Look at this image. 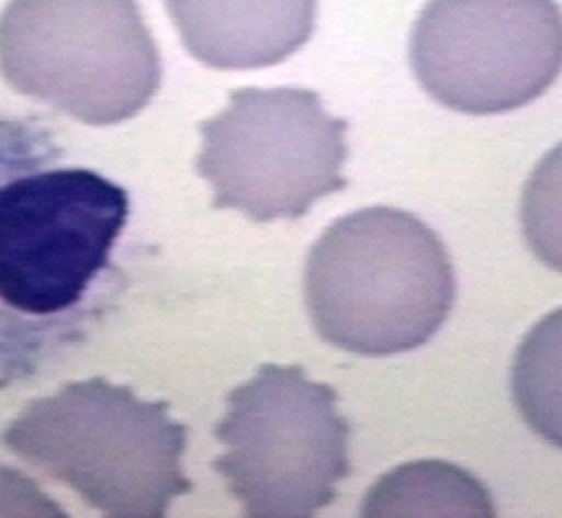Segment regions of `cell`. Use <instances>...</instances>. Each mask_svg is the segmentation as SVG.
Returning <instances> with one entry per match:
<instances>
[{"label":"cell","instance_id":"cell-1","mask_svg":"<svg viewBox=\"0 0 562 518\" xmlns=\"http://www.w3.org/2000/svg\"><path fill=\"white\" fill-rule=\"evenodd\" d=\"M454 269L436 230L397 207L338 218L313 244L305 303L317 335L370 358L425 346L449 319Z\"/></svg>","mask_w":562,"mask_h":518},{"label":"cell","instance_id":"cell-2","mask_svg":"<svg viewBox=\"0 0 562 518\" xmlns=\"http://www.w3.org/2000/svg\"><path fill=\"white\" fill-rule=\"evenodd\" d=\"M4 447L113 518L166 517L191 493L187 428L166 403L140 401L102 376L36 398L2 433Z\"/></svg>","mask_w":562,"mask_h":518},{"label":"cell","instance_id":"cell-3","mask_svg":"<svg viewBox=\"0 0 562 518\" xmlns=\"http://www.w3.org/2000/svg\"><path fill=\"white\" fill-rule=\"evenodd\" d=\"M0 75L64 115L114 125L157 93L161 58L136 0H11Z\"/></svg>","mask_w":562,"mask_h":518},{"label":"cell","instance_id":"cell-4","mask_svg":"<svg viewBox=\"0 0 562 518\" xmlns=\"http://www.w3.org/2000/svg\"><path fill=\"white\" fill-rule=\"evenodd\" d=\"M337 392L301 367L265 364L226 398L214 461L252 518H307L330 506L349 476V421Z\"/></svg>","mask_w":562,"mask_h":518},{"label":"cell","instance_id":"cell-5","mask_svg":"<svg viewBox=\"0 0 562 518\" xmlns=\"http://www.w3.org/2000/svg\"><path fill=\"white\" fill-rule=\"evenodd\" d=\"M347 127L311 89H235L225 111L199 125L195 170L216 210H239L256 223L296 221L347 187Z\"/></svg>","mask_w":562,"mask_h":518},{"label":"cell","instance_id":"cell-6","mask_svg":"<svg viewBox=\"0 0 562 518\" xmlns=\"http://www.w3.org/2000/svg\"><path fill=\"white\" fill-rule=\"evenodd\" d=\"M127 193L100 173L57 168L0 184V305L18 317H59L109 267L127 223Z\"/></svg>","mask_w":562,"mask_h":518},{"label":"cell","instance_id":"cell-7","mask_svg":"<svg viewBox=\"0 0 562 518\" xmlns=\"http://www.w3.org/2000/svg\"><path fill=\"white\" fill-rule=\"evenodd\" d=\"M419 86L465 115H502L541 98L562 72L557 0H427L413 34Z\"/></svg>","mask_w":562,"mask_h":518},{"label":"cell","instance_id":"cell-8","mask_svg":"<svg viewBox=\"0 0 562 518\" xmlns=\"http://www.w3.org/2000/svg\"><path fill=\"white\" fill-rule=\"evenodd\" d=\"M193 58L218 70L276 66L315 30L317 0H166Z\"/></svg>","mask_w":562,"mask_h":518},{"label":"cell","instance_id":"cell-9","mask_svg":"<svg viewBox=\"0 0 562 518\" xmlns=\"http://www.w3.org/2000/svg\"><path fill=\"white\" fill-rule=\"evenodd\" d=\"M364 517H493L495 504L479 481L445 461H417L385 474L362 506Z\"/></svg>","mask_w":562,"mask_h":518},{"label":"cell","instance_id":"cell-10","mask_svg":"<svg viewBox=\"0 0 562 518\" xmlns=\"http://www.w3.org/2000/svg\"><path fill=\"white\" fill-rule=\"evenodd\" d=\"M512 396L527 426L562 449V307L539 319L516 349Z\"/></svg>","mask_w":562,"mask_h":518},{"label":"cell","instance_id":"cell-11","mask_svg":"<svg viewBox=\"0 0 562 518\" xmlns=\"http://www.w3.org/2000/svg\"><path fill=\"white\" fill-rule=\"evenodd\" d=\"M520 227L535 257L562 273V143L541 157L522 189Z\"/></svg>","mask_w":562,"mask_h":518},{"label":"cell","instance_id":"cell-12","mask_svg":"<svg viewBox=\"0 0 562 518\" xmlns=\"http://www.w3.org/2000/svg\"><path fill=\"white\" fill-rule=\"evenodd\" d=\"M26 143H30L29 136L18 130L15 123L11 121H0V184L13 176L15 161L26 159Z\"/></svg>","mask_w":562,"mask_h":518}]
</instances>
